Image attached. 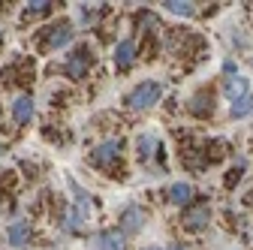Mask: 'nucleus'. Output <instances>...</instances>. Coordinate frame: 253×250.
<instances>
[{"label":"nucleus","instance_id":"15","mask_svg":"<svg viewBox=\"0 0 253 250\" xmlns=\"http://www.w3.org/2000/svg\"><path fill=\"white\" fill-rule=\"evenodd\" d=\"M70 193L76 196V202H73V208H79V211H82V214L87 217V214L93 211V196H90V193L84 190V187H82V184H76L73 178H70Z\"/></svg>","mask_w":253,"mask_h":250},{"label":"nucleus","instance_id":"22","mask_svg":"<svg viewBox=\"0 0 253 250\" xmlns=\"http://www.w3.org/2000/svg\"><path fill=\"white\" fill-rule=\"evenodd\" d=\"M142 250H166V247H160V244H148V247H142Z\"/></svg>","mask_w":253,"mask_h":250},{"label":"nucleus","instance_id":"1","mask_svg":"<svg viewBox=\"0 0 253 250\" xmlns=\"http://www.w3.org/2000/svg\"><path fill=\"white\" fill-rule=\"evenodd\" d=\"M163 82H139L130 93L124 97V103H126V109H133V112H148V109H154L157 103L163 100Z\"/></svg>","mask_w":253,"mask_h":250},{"label":"nucleus","instance_id":"23","mask_svg":"<svg viewBox=\"0 0 253 250\" xmlns=\"http://www.w3.org/2000/svg\"><path fill=\"white\" fill-rule=\"evenodd\" d=\"M166 250H184V247H181V244H172V247H166Z\"/></svg>","mask_w":253,"mask_h":250},{"label":"nucleus","instance_id":"6","mask_svg":"<svg viewBox=\"0 0 253 250\" xmlns=\"http://www.w3.org/2000/svg\"><path fill=\"white\" fill-rule=\"evenodd\" d=\"M208 223H211V205L208 202H193L181 217V226L187 232H202Z\"/></svg>","mask_w":253,"mask_h":250},{"label":"nucleus","instance_id":"19","mask_svg":"<svg viewBox=\"0 0 253 250\" xmlns=\"http://www.w3.org/2000/svg\"><path fill=\"white\" fill-rule=\"evenodd\" d=\"M24 6H27V12H30V15H42V12H48V9H51L48 0H30V3H24Z\"/></svg>","mask_w":253,"mask_h":250},{"label":"nucleus","instance_id":"3","mask_svg":"<svg viewBox=\"0 0 253 250\" xmlns=\"http://www.w3.org/2000/svg\"><path fill=\"white\" fill-rule=\"evenodd\" d=\"M76 37V27L73 21H54L45 27V37H42V48L48 51H57V48H67Z\"/></svg>","mask_w":253,"mask_h":250},{"label":"nucleus","instance_id":"12","mask_svg":"<svg viewBox=\"0 0 253 250\" xmlns=\"http://www.w3.org/2000/svg\"><path fill=\"white\" fill-rule=\"evenodd\" d=\"M190 115L193 118H208V115H214V93L211 90H196L193 97H190Z\"/></svg>","mask_w":253,"mask_h":250},{"label":"nucleus","instance_id":"13","mask_svg":"<svg viewBox=\"0 0 253 250\" xmlns=\"http://www.w3.org/2000/svg\"><path fill=\"white\" fill-rule=\"evenodd\" d=\"M12 121L18 127H27V124L34 121V100H30L27 93H18L12 100Z\"/></svg>","mask_w":253,"mask_h":250},{"label":"nucleus","instance_id":"5","mask_svg":"<svg viewBox=\"0 0 253 250\" xmlns=\"http://www.w3.org/2000/svg\"><path fill=\"white\" fill-rule=\"evenodd\" d=\"M145 223H148V214H145L142 205H124V208L118 211V226H121L124 235H136V232H142Z\"/></svg>","mask_w":253,"mask_h":250},{"label":"nucleus","instance_id":"24","mask_svg":"<svg viewBox=\"0 0 253 250\" xmlns=\"http://www.w3.org/2000/svg\"><path fill=\"white\" fill-rule=\"evenodd\" d=\"M3 154H6V145H0V157H3Z\"/></svg>","mask_w":253,"mask_h":250},{"label":"nucleus","instance_id":"14","mask_svg":"<svg viewBox=\"0 0 253 250\" xmlns=\"http://www.w3.org/2000/svg\"><path fill=\"white\" fill-rule=\"evenodd\" d=\"M6 241H9V247H15V250L27 247V244H30V223H27V220H15V223H9V229H6Z\"/></svg>","mask_w":253,"mask_h":250},{"label":"nucleus","instance_id":"16","mask_svg":"<svg viewBox=\"0 0 253 250\" xmlns=\"http://www.w3.org/2000/svg\"><path fill=\"white\" fill-rule=\"evenodd\" d=\"M166 12L178 15V18H193L196 15V3H190V0H166Z\"/></svg>","mask_w":253,"mask_h":250},{"label":"nucleus","instance_id":"25","mask_svg":"<svg viewBox=\"0 0 253 250\" xmlns=\"http://www.w3.org/2000/svg\"><path fill=\"white\" fill-rule=\"evenodd\" d=\"M0 40H3V30H0Z\"/></svg>","mask_w":253,"mask_h":250},{"label":"nucleus","instance_id":"10","mask_svg":"<svg viewBox=\"0 0 253 250\" xmlns=\"http://www.w3.org/2000/svg\"><path fill=\"white\" fill-rule=\"evenodd\" d=\"M136 42L133 40H118V45H115V54H112V60H115V67L121 70V73H126L133 64H136Z\"/></svg>","mask_w":253,"mask_h":250},{"label":"nucleus","instance_id":"20","mask_svg":"<svg viewBox=\"0 0 253 250\" xmlns=\"http://www.w3.org/2000/svg\"><path fill=\"white\" fill-rule=\"evenodd\" d=\"M223 73H226V79H232V76H238V64L229 57V60H223Z\"/></svg>","mask_w":253,"mask_h":250},{"label":"nucleus","instance_id":"17","mask_svg":"<svg viewBox=\"0 0 253 250\" xmlns=\"http://www.w3.org/2000/svg\"><path fill=\"white\" fill-rule=\"evenodd\" d=\"M84 220H87V217H84V214H82L79 208H70L67 214H63V217H60V226H63V229H67V232H79Z\"/></svg>","mask_w":253,"mask_h":250},{"label":"nucleus","instance_id":"11","mask_svg":"<svg viewBox=\"0 0 253 250\" xmlns=\"http://www.w3.org/2000/svg\"><path fill=\"white\" fill-rule=\"evenodd\" d=\"M250 93H253V90H250V79H244L241 73L223 82V97H226L229 103H238V100L250 97Z\"/></svg>","mask_w":253,"mask_h":250},{"label":"nucleus","instance_id":"2","mask_svg":"<svg viewBox=\"0 0 253 250\" xmlns=\"http://www.w3.org/2000/svg\"><path fill=\"white\" fill-rule=\"evenodd\" d=\"M121 151H124V142H121V139H106V142H100L97 148L90 151V166H97V169H112V166H118Z\"/></svg>","mask_w":253,"mask_h":250},{"label":"nucleus","instance_id":"21","mask_svg":"<svg viewBox=\"0 0 253 250\" xmlns=\"http://www.w3.org/2000/svg\"><path fill=\"white\" fill-rule=\"evenodd\" d=\"M232 45H238V48H247L250 45V40L241 34V30H238V34H232Z\"/></svg>","mask_w":253,"mask_h":250},{"label":"nucleus","instance_id":"4","mask_svg":"<svg viewBox=\"0 0 253 250\" xmlns=\"http://www.w3.org/2000/svg\"><path fill=\"white\" fill-rule=\"evenodd\" d=\"M90 67H93V54H90V48H87V45H79V48L67 57L63 73H67V79H73V82H82V79L90 73Z\"/></svg>","mask_w":253,"mask_h":250},{"label":"nucleus","instance_id":"8","mask_svg":"<svg viewBox=\"0 0 253 250\" xmlns=\"http://www.w3.org/2000/svg\"><path fill=\"white\" fill-rule=\"evenodd\" d=\"M166 196H169L172 205H178V208H190V205H193V199H196V187L190 184V181H175V184H169Z\"/></svg>","mask_w":253,"mask_h":250},{"label":"nucleus","instance_id":"9","mask_svg":"<svg viewBox=\"0 0 253 250\" xmlns=\"http://www.w3.org/2000/svg\"><path fill=\"white\" fill-rule=\"evenodd\" d=\"M160 151H163L160 139H157L154 133H139L136 136V157H139V163H151Z\"/></svg>","mask_w":253,"mask_h":250},{"label":"nucleus","instance_id":"18","mask_svg":"<svg viewBox=\"0 0 253 250\" xmlns=\"http://www.w3.org/2000/svg\"><path fill=\"white\" fill-rule=\"evenodd\" d=\"M247 115H253V93H250V97H244V100H238V103H232V106H229V118L241 121V118H247Z\"/></svg>","mask_w":253,"mask_h":250},{"label":"nucleus","instance_id":"7","mask_svg":"<svg viewBox=\"0 0 253 250\" xmlns=\"http://www.w3.org/2000/svg\"><path fill=\"white\" fill-rule=\"evenodd\" d=\"M90 250H126V235L121 229H103L90 238Z\"/></svg>","mask_w":253,"mask_h":250}]
</instances>
